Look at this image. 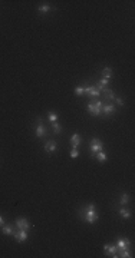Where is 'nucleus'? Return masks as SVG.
I'll use <instances>...</instances> for the list:
<instances>
[{
	"label": "nucleus",
	"mask_w": 135,
	"mask_h": 258,
	"mask_svg": "<svg viewBox=\"0 0 135 258\" xmlns=\"http://www.w3.org/2000/svg\"><path fill=\"white\" fill-rule=\"evenodd\" d=\"M75 95H76V96H82V95H85L84 87H82V86H76V87H75Z\"/></svg>",
	"instance_id": "25"
},
{
	"label": "nucleus",
	"mask_w": 135,
	"mask_h": 258,
	"mask_svg": "<svg viewBox=\"0 0 135 258\" xmlns=\"http://www.w3.org/2000/svg\"><path fill=\"white\" fill-rule=\"evenodd\" d=\"M56 149H58V143H56L55 141H47L46 143H45V151L49 152V154H53Z\"/></svg>",
	"instance_id": "11"
},
{
	"label": "nucleus",
	"mask_w": 135,
	"mask_h": 258,
	"mask_svg": "<svg viewBox=\"0 0 135 258\" xmlns=\"http://www.w3.org/2000/svg\"><path fill=\"white\" fill-rule=\"evenodd\" d=\"M84 92H85V95H88L89 98H98V96L101 95V92L98 91L95 86H85Z\"/></svg>",
	"instance_id": "8"
},
{
	"label": "nucleus",
	"mask_w": 135,
	"mask_h": 258,
	"mask_svg": "<svg viewBox=\"0 0 135 258\" xmlns=\"http://www.w3.org/2000/svg\"><path fill=\"white\" fill-rule=\"evenodd\" d=\"M38 10L40 13H49L52 10V7L49 6V4H42V6H39V7H38Z\"/></svg>",
	"instance_id": "19"
},
{
	"label": "nucleus",
	"mask_w": 135,
	"mask_h": 258,
	"mask_svg": "<svg viewBox=\"0 0 135 258\" xmlns=\"http://www.w3.org/2000/svg\"><path fill=\"white\" fill-rule=\"evenodd\" d=\"M102 103H104V102H101V100L89 102L88 106H86V109H88V112L91 113V115H93V116H99V115L102 113Z\"/></svg>",
	"instance_id": "2"
},
{
	"label": "nucleus",
	"mask_w": 135,
	"mask_h": 258,
	"mask_svg": "<svg viewBox=\"0 0 135 258\" xmlns=\"http://www.w3.org/2000/svg\"><path fill=\"white\" fill-rule=\"evenodd\" d=\"M118 257H122V258H131L132 255H131V252H129V251H128V248L127 250H121L119 251V255Z\"/></svg>",
	"instance_id": "23"
},
{
	"label": "nucleus",
	"mask_w": 135,
	"mask_h": 258,
	"mask_svg": "<svg viewBox=\"0 0 135 258\" xmlns=\"http://www.w3.org/2000/svg\"><path fill=\"white\" fill-rule=\"evenodd\" d=\"M58 113H55V112H49L47 113V119H49V121L52 122V123H53V122H58Z\"/></svg>",
	"instance_id": "21"
},
{
	"label": "nucleus",
	"mask_w": 135,
	"mask_h": 258,
	"mask_svg": "<svg viewBox=\"0 0 135 258\" xmlns=\"http://www.w3.org/2000/svg\"><path fill=\"white\" fill-rule=\"evenodd\" d=\"M13 237H14V240H16L17 242H25L26 240H27V231H25V229H17V231H14Z\"/></svg>",
	"instance_id": "6"
},
{
	"label": "nucleus",
	"mask_w": 135,
	"mask_h": 258,
	"mask_svg": "<svg viewBox=\"0 0 135 258\" xmlns=\"http://www.w3.org/2000/svg\"><path fill=\"white\" fill-rule=\"evenodd\" d=\"M3 225H4V218L0 215V227H3Z\"/></svg>",
	"instance_id": "27"
},
{
	"label": "nucleus",
	"mask_w": 135,
	"mask_h": 258,
	"mask_svg": "<svg viewBox=\"0 0 135 258\" xmlns=\"http://www.w3.org/2000/svg\"><path fill=\"white\" fill-rule=\"evenodd\" d=\"M129 240H127V238H118L117 240V242H115V247H117V250L121 251V250H127L128 247H129Z\"/></svg>",
	"instance_id": "7"
},
{
	"label": "nucleus",
	"mask_w": 135,
	"mask_h": 258,
	"mask_svg": "<svg viewBox=\"0 0 135 258\" xmlns=\"http://www.w3.org/2000/svg\"><path fill=\"white\" fill-rule=\"evenodd\" d=\"M115 100H117V103H118L119 106H122V105H124V100L121 99V98H115Z\"/></svg>",
	"instance_id": "26"
},
{
	"label": "nucleus",
	"mask_w": 135,
	"mask_h": 258,
	"mask_svg": "<svg viewBox=\"0 0 135 258\" xmlns=\"http://www.w3.org/2000/svg\"><path fill=\"white\" fill-rule=\"evenodd\" d=\"M115 98H117V96H115V93L111 91V89H108V87L104 89V99L105 100H115Z\"/></svg>",
	"instance_id": "13"
},
{
	"label": "nucleus",
	"mask_w": 135,
	"mask_h": 258,
	"mask_svg": "<svg viewBox=\"0 0 135 258\" xmlns=\"http://www.w3.org/2000/svg\"><path fill=\"white\" fill-rule=\"evenodd\" d=\"M102 112H104V115L109 116L111 113L115 112V105H112V103H102Z\"/></svg>",
	"instance_id": "10"
},
{
	"label": "nucleus",
	"mask_w": 135,
	"mask_h": 258,
	"mask_svg": "<svg viewBox=\"0 0 135 258\" xmlns=\"http://www.w3.org/2000/svg\"><path fill=\"white\" fill-rule=\"evenodd\" d=\"M95 158H96V161H98V162H101V163H105L106 161H108V156H106V154L104 152V151H101V152H98V154L95 155Z\"/></svg>",
	"instance_id": "15"
},
{
	"label": "nucleus",
	"mask_w": 135,
	"mask_h": 258,
	"mask_svg": "<svg viewBox=\"0 0 135 258\" xmlns=\"http://www.w3.org/2000/svg\"><path fill=\"white\" fill-rule=\"evenodd\" d=\"M52 128H53V132L55 133H62V126H60V123H58V122H53V123H52Z\"/></svg>",
	"instance_id": "22"
},
{
	"label": "nucleus",
	"mask_w": 135,
	"mask_h": 258,
	"mask_svg": "<svg viewBox=\"0 0 135 258\" xmlns=\"http://www.w3.org/2000/svg\"><path fill=\"white\" fill-rule=\"evenodd\" d=\"M104 251L106 252V255H108V257H114V258H117V257H118V255H117L118 250H117V247H115V245H111V244H106V245H104Z\"/></svg>",
	"instance_id": "9"
},
{
	"label": "nucleus",
	"mask_w": 135,
	"mask_h": 258,
	"mask_svg": "<svg viewBox=\"0 0 135 258\" xmlns=\"http://www.w3.org/2000/svg\"><path fill=\"white\" fill-rule=\"evenodd\" d=\"M118 212H119V215L122 216V218H125V220H128V218H131V212H129L128 209H125V208L118 209Z\"/></svg>",
	"instance_id": "18"
},
{
	"label": "nucleus",
	"mask_w": 135,
	"mask_h": 258,
	"mask_svg": "<svg viewBox=\"0 0 135 258\" xmlns=\"http://www.w3.org/2000/svg\"><path fill=\"white\" fill-rule=\"evenodd\" d=\"M89 148H91V156L92 158H95V155L98 154V152H101V151H104V143H102L98 138H92V141H91V145H89Z\"/></svg>",
	"instance_id": "3"
},
{
	"label": "nucleus",
	"mask_w": 135,
	"mask_h": 258,
	"mask_svg": "<svg viewBox=\"0 0 135 258\" xmlns=\"http://www.w3.org/2000/svg\"><path fill=\"white\" fill-rule=\"evenodd\" d=\"M2 232H3L4 235H13V234H14V228H13L12 225L4 224L3 227H2Z\"/></svg>",
	"instance_id": "14"
},
{
	"label": "nucleus",
	"mask_w": 135,
	"mask_h": 258,
	"mask_svg": "<svg viewBox=\"0 0 135 258\" xmlns=\"http://www.w3.org/2000/svg\"><path fill=\"white\" fill-rule=\"evenodd\" d=\"M80 142H82V138H80L79 133H73L71 136V145L72 148H78L80 145Z\"/></svg>",
	"instance_id": "12"
},
{
	"label": "nucleus",
	"mask_w": 135,
	"mask_h": 258,
	"mask_svg": "<svg viewBox=\"0 0 135 258\" xmlns=\"http://www.w3.org/2000/svg\"><path fill=\"white\" fill-rule=\"evenodd\" d=\"M46 133L47 131L45 128V125H43L42 118H36V126H35V135H36V138H43Z\"/></svg>",
	"instance_id": "4"
},
{
	"label": "nucleus",
	"mask_w": 135,
	"mask_h": 258,
	"mask_svg": "<svg viewBox=\"0 0 135 258\" xmlns=\"http://www.w3.org/2000/svg\"><path fill=\"white\" fill-rule=\"evenodd\" d=\"M102 78L109 80L111 78H112V69H111V67H104V71H102Z\"/></svg>",
	"instance_id": "17"
},
{
	"label": "nucleus",
	"mask_w": 135,
	"mask_h": 258,
	"mask_svg": "<svg viewBox=\"0 0 135 258\" xmlns=\"http://www.w3.org/2000/svg\"><path fill=\"white\" fill-rule=\"evenodd\" d=\"M16 227L17 229H25V231H29L30 229V222L27 218H23V216H19L16 220Z\"/></svg>",
	"instance_id": "5"
},
{
	"label": "nucleus",
	"mask_w": 135,
	"mask_h": 258,
	"mask_svg": "<svg viewBox=\"0 0 135 258\" xmlns=\"http://www.w3.org/2000/svg\"><path fill=\"white\" fill-rule=\"evenodd\" d=\"M108 82H109L108 79H104V78H102L101 80H98V85L95 87H96L98 91L101 92V91H104V89H106V86H108Z\"/></svg>",
	"instance_id": "16"
},
{
	"label": "nucleus",
	"mask_w": 135,
	"mask_h": 258,
	"mask_svg": "<svg viewBox=\"0 0 135 258\" xmlns=\"http://www.w3.org/2000/svg\"><path fill=\"white\" fill-rule=\"evenodd\" d=\"M69 156H71V158H78V156H79V151H78V148H72L71 149V152H69Z\"/></svg>",
	"instance_id": "24"
},
{
	"label": "nucleus",
	"mask_w": 135,
	"mask_h": 258,
	"mask_svg": "<svg viewBox=\"0 0 135 258\" xmlns=\"http://www.w3.org/2000/svg\"><path fill=\"white\" fill-rule=\"evenodd\" d=\"M128 202H129V195H128V194H122V195H121V200H119V204L127 205Z\"/></svg>",
	"instance_id": "20"
},
{
	"label": "nucleus",
	"mask_w": 135,
	"mask_h": 258,
	"mask_svg": "<svg viewBox=\"0 0 135 258\" xmlns=\"http://www.w3.org/2000/svg\"><path fill=\"white\" fill-rule=\"evenodd\" d=\"M79 215L82 216L88 224H95V222L98 221V218H99V215H98V212H96V207H95V204H88L86 207L80 208Z\"/></svg>",
	"instance_id": "1"
}]
</instances>
